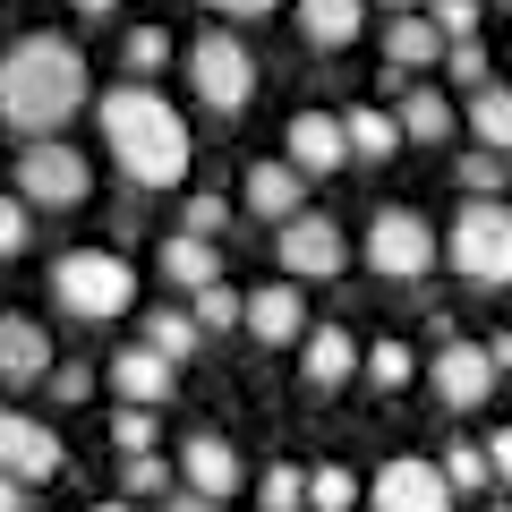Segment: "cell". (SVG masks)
Listing matches in <instances>:
<instances>
[{
    "instance_id": "cell-1",
    "label": "cell",
    "mask_w": 512,
    "mask_h": 512,
    "mask_svg": "<svg viewBox=\"0 0 512 512\" xmlns=\"http://www.w3.org/2000/svg\"><path fill=\"white\" fill-rule=\"evenodd\" d=\"M86 103V52L69 35H18L0 52V120L18 137H52Z\"/></svg>"
},
{
    "instance_id": "cell-2",
    "label": "cell",
    "mask_w": 512,
    "mask_h": 512,
    "mask_svg": "<svg viewBox=\"0 0 512 512\" xmlns=\"http://www.w3.org/2000/svg\"><path fill=\"white\" fill-rule=\"evenodd\" d=\"M103 146L137 188H180L188 180V120L154 86H111L103 94Z\"/></svg>"
},
{
    "instance_id": "cell-3",
    "label": "cell",
    "mask_w": 512,
    "mask_h": 512,
    "mask_svg": "<svg viewBox=\"0 0 512 512\" xmlns=\"http://www.w3.org/2000/svg\"><path fill=\"white\" fill-rule=\"evenodd\" d=\"M52 299L69 316H86V325H111V316L137 308V274H128L120 248H69L52 265Z\"/></svg>"
},
{
    "instance_id": "cell-4",
    "label": "cell",
    "mask_w": 512,
    "mask_h": 512,
    "mask_svg": "<svg viewBox=\"0 0 512 512\" xmlns=\"http://www.w3.org/2000/svg\"><path fill=\"white\" fill-rule=\"evenodd\" d=\"M453 265L478 291H504L512 282V205L504 197H470L453 214Z\"/></svg>"
},
{
    "instance_id": "cell-5",
    "label": "cell",
    "mask_w": 512,
    "mask_h": 512,
    "mask_svg": "<svg viewBox=\"0 0 512 512\" xmlns=\"http://www.w3.org/2000/svg\"><path fill=\"white\" fill-rule=\"evenodd\" d=\"M86 188H94V163L77 146H60V137H35V146L18 154V205L69 214V205H86Z\"/></svg>"
},
{
    "instance_id": "cell-6",
    "label": "cell",
    "mask_w": 512,
    "mask_h": 512,
    "mask_svg": "<svg viewBox=\"0 0 512 512\" xmlns=\"http://www.w3.org/2000/svg\"><path fill=\"white\" fill-rule=\"evenodd\" d=\"M367 265H376L384 282H419L427 265H436V231H427V214L384 205V214L367 222Z\"/></svg>"
},
{
    "instance_id": "cell-7",
    "label": "cell",
    "mask_w": 512,
    "mask_h": 512,
    "mask_svg": "<svg viewBox=\"0 0 512 512\" xmlns=\"http://www.w3.org/2000/svg\"><path fill=\"white\" fill-rule=\"evenodd\" d=\"M188 77H197V94L214 111H248L256 103V60H248L239 35H205L197 52H188Z\"/></svg>"
},
{
    "instance_id": "cell-8",
    "label": "cell",
    "mask_w": 512,
    "mask_h": 512,
    "mask_svg": "<svg viewBox=\"0 0 512 512\" xmlns=\"http://www.w3.org/2000/svg\"><path fill=\"white\" fill-rule=\"evenodd\" d=\"M60 436L43 419H26V410H0V478H18V487H43V478H60Z\"/></svg>"
},
{
    "instance_id": "cell-9",
    "label": "cell",
    "mask_w": 512,
    "mask_h": 512,
    "mask_svg": "<svg viewBox=\"0 0 512 512\" xmlns=\"http://www.w3.org/2000/svg\"><path fill=\"white\" fill-rule=\"evenodd\" d=\"M342 231H333L325 214H291L282 222V274H308V282H333L342 274Z\"/></svg>"
},
{
    "instance_id": "cell-10",
    "label": "cell",
    "mask_w": 512,
    "mask_h": 512,
    "mask_svg": "<svg viewBox=\"0 0 512 512\" xmlns=\"http://www.w3.org/2000/svg\"><path fill=\"white\" fill-rule=\"evenodd\" d=\"M376 512H453L436 461H384L376 470Z\"/></svg>"
},
{
    "instance_id": "cell-11",
    "label": "cell",
    "mask_w": 512,
    "mask_h": 512,
    "mask_svg": "<svg viewBox=\"0 0 512 512\" xmlns=\"http://www.w3.org/2000/svg\"><path fill=\"white\" fill-rule=\"evenodd\" d=\"M180 478H188L197 504H231V495H239V453L222 436H188L180 444Z\"/></svg>"
},
{
    "instance_id": "cell-12",
    "label": "cell",
    "mask_w": 512,
    "mask_h": 512,
    "mask_svg": "<svg viewBox=\"0 0 512 512\" xmlns=\"http://www.w3.org/2000/svg\"><path fill=\"white\" fill-rule=\"evenodd\" d=\"M436 393H444V410H478V402L495 393L487 350H478V342H444V350H436Z\"/></svg>"
},
{
    "instance_id": "cell-13",
    "label": "cell",
    "mask_w": 512,
    "mask_h": 512,
    "mask_svg": "<svg viewBox=\"0 0 512 512\" xmlns=\"http://www.w3.org/2000/svg\"><path fill=\"white\" fill-rule=\"evenodd\" d=\"M282 137H291V171H299V180H325V171L350 163V154H342V120H333V111H299Z\"/></svg>"
},
{
    "instance_id": "cell-14",
    "label": "cell",
    "mask_w": 512,
    "mask_h": 512,
    "mask_svg": "<svg viewBox=\"0 0 512 512\" xmlns=\"http://www.w3.org/2000/svg\"><path fill=\"white\" fill-rule=\"evenodd\" d=\"M239 325H248L256 342H299V333H308V308H299L291 282H265V291L239 299Z\"/></svg>"
},
{
    "instance_id": "cell-15",
    "label": "cell",
    "mask_w": 512,
    "mask_h": 512,
    "mask_svg": "<svg viewBox=\"0 0 512 512\" xmlns=\"http://www.w3.org/2000/svg\"><path fill=\"white\" fill-rule=\"evenodd\" d=\"M0 376H9V384L52 376V333H43L35 316H0Z\"/></svg>"
},
{
    "instance_id": "cell-16",
    "label": "cell",
    "mask_w": 512,
    "mask_h": 512,
    "mask_svg": "<svg viewBox=\"0 0 512 512\" xmlns=\"http://www.w3.org/2000/svg\"><path fill=\"white\" fill-rule=\"evenodd\" d=\"M171 376H180V367H171V359H154L146 342H128L120 359H111V384L128 393V410H154V402H171Z\"/></svg>"
},
{
    "instance_id": "cell-17",
    "label": "cell",
    "mask_w": 512,
    "mask_h": 512,
    "mask_svg": "<svg viewBox=\"0 0 512 512\" xmlns=\"http://www.w3.org/2000/svg\"><path fill=\"white\" fill-rule=\"evenodd\" d=\"M299 367H308V384H316V393H333V384H350V376H359V342H350L342 325H316L308 342H299Z\"/></svg>"
},
{
    "instance_id": "cell-18",
    "label": "cell",
    "mask_w": 512,
    "mask_h": 512,
    "mask_svg": "<svg viewBox=\"0 0 512 512\" xmlns=\"http://www.w3.org/2000/svg\"><path fill=\"white\" fill-rule=\"evenodd\" d=\"M299 205H308V180H299L291 163H256V171H248V214H265V222H291Z\"/></svg>"
},
{
    "instance_id": "cell-19",
    "label": "cell",
    "mask_w": 512,
    "mask_h": 512,
    "mask_svg": "<svg viewBox=\"0 0 512 512\" xmlns=\"http://www.w3.org/2000/svg\"><path fill=\"white\" fill-rule=\"evenodd\" d=\"M359 26H367V0H299V35H308L316 52H342Z\"/></svg>"
},
{
    "instance_id": "cell-20",
    "label": "cell",
    "mask_w": 512,
    "mask_h": 512,
    "mask_svg": "<svg viewBox=\"0 0 512 512\" xmlns=\"http://www.w3.org/2000/svg\"><path fill=\"white\" fill-rule=\"evenodd\" d=\"M342 154H367V163H393V154H402V128H393V111H376V103L342 111Z\"/></svg>"
},
{
    "instance_id": "cell-21",
    "label": "cell",
    "mask_w": 512,
    "mask_h": 512,
    "mask_svg": "<svg viewBox=\"0 0 512 512\" xmlns=\"http://www.w3.org/2000/svg\"><path fill=\"white\" fill-rule=\"evenodd\" d=\"M393 128H402V146H410V137H427V146H444V137H461V111L444 103L436 86H419V94H410L402 111H393Z\"/></svg>"
},
{
    "instance_id": "cell-22",
    "label": "cell",
    "mask_w": 512,
    "mask_h": 512,
    "mask_svg": "<svg viewBox=\"0 0 512 512\" xmlns=\"http://www.w3.org/2000/svg\"><path fill=\"white\" fill-rule=\"evenodd\" d=\"M163 274H171V291H214V274H222V256L205 248V239L171 231V239H163Z\"/></svg>"
},
{
    "instance_id": "cell-23",
    "label": "cell",
    "mask_w": 512,
    "mask_h": 512,
    "mask_svg": "<svg viewBox=\"0 0 512 512\" xmlns=\"http://www.w3.org/2000/svg\"><path fill=\"white\" fill-rule=\"evenodd\" d=\"M384 60H393V69H436V60H444V35L419 18V9H410V18L384 26Z\"/></svg>"
},
{
    "instance_id": "cell-24",
    "label": "cell",
    "mask_w": 512,
    "mask_h": 512,
    "mask_svg": "<svg viewBox=\"0 0 512 512\" xmlns=\"http://www.w3.org/2000/svg\"><path fill=\"white\" fill-rule=\"evenodd\" d=\"M470 137H478V154H495V163L512 154V86H478V103H470Z\"/></svg>"
},
{
    "instance_id": "cell-25",
    "label": "cell",
    "mask_w": 512,
    "mask_h": 512,
    "mask_svg": "<svg viewBox=\"0 0 512 512\" xmlns=\"http://www.w3.org/2000/svg\"><path fill=\"white\" fill-rule=\"evenodd\" d=\"M137 342H146L154 359H171V367H180L188 350H197V325H188L180 308H154V316H146V333H137Z\"/></svg>"
},
{
    "instance_id": "cell-26",
    "label": "cell",
    "mask_w": 512,
    "mask_h": 512,
    "mask_svg": "<svg viewBox=\"0 0 512 512\" xmlns=\"http://www.w3.org/2000/svg\"><path fill=\"white\" fill-rule=\"evenodd\" d=\"M256 504H265V512H308V470L274 461V470L256 478Z\"/></svg>"
},
{
    "instance_id": "cell-27",
    "label": "cell",
    "mask_w": 512,
    "mask_h": 512,
    "mask_svg": "<svg viewBox=\"0 0 512 512\" xmlns=\"http://www.w3.org/2000/svg\"><path fill=\"white\" fill-rule=\"evenodd\" d=\"M436 478H444V495H478V487H495V478H487V453H478V444H453V453L436 461Z\"/></svg>"
},
{
    "instance_id": "cell-28",
    "label": "cell",
    "mask_w": 512,
    "mask_h": 512,
    "mask_svg": "<svg viewBox=\"0 0 512 512\" xmlns=\"http://www.w3.org/2000/svg\"><path fill=\"white\" fill-rule=\"evenodd\" d=\"M308 504L316 512H350L359 504V478H350L342 461H325V470H308Z\"/></svg>"
},
{
    "instance_id": "cell-29",
    "label": "cell",
    "mask_w": 512,
    "mask_h": 512,
    "mask_svg": "<svg viewBox=\"0 0 512 512\" xmlns=\"http://www.w3.org/2000/svg\"><path fill=\"white\" fill-rule=\"evenodd\" d=\"M180 231H188V239H205V248H214V239L231 231V205H222V197H205V188H197V197L180 205Z\"/></svg>"
},
{
    "instance_id": "cell-30",
    "label": "cell",
    "mask_w": 512,
    "mask_h": 512,
    "mask_svg": "<svg viewBox=\"0 0 512 512\" xmlns=\"http://www.w3.org/2000/svg\"><path fill=\"white\" fill-rule=\"evenodd\" d=\"M444 77H453V86H495V77H487V52H478V35H461V43H444Z\"/></svg>"
},
{
    "instance_id": "cell-31",
    "label": "cell",
    "mask_w": 512,
    "mask_h": 512,
    "mask_svg": "<svg viewBox=\"0 0 512 512\" xmlns=\"http://www.w3.org/2000/svg\"><path fill=\"white\" fill-rule=\"evenodd\" d=\"M188 325H197V333H231L239 325V291H222V282L197 291V316H188Z\"/></svg>"
},
{
    "instance_id": "cell-32",
    "label": "cell",
    "mask_w": 512,
    "mask_h": 512,
    "mask_svg": "<svg viewBox=\"0 0 512 512\" xmlns=\"http://www.w3.org/2000/svg\"><path fill=\"white\" fill-rule=\"evenodd\" d=\"M478 9H487V0H427V26H436L444 43H461L478 26Z\"/></svg>"
},
{
    "instance_id": "cell-33",
    "label": "cell",
    "mask_w": 512,
    "mask_h": 512,
    "mask_svg": "<svg viewBox=\"0 0 512 512\" xmlns=\"http://www.w3.org/2000/svg\"><path fill=\"white\" fill-rule=\"evenodd\" d=\"M359 367L384 384V393H393V384H410V350H402V342H376V350H359Z\"/></svg>"
},
{
    "instance_id": "cell-34",
    "label": "cell",
    "mask_w": 512,
    "mask_h": 512,
    "mask_svg": "<svg viewBox=\"0 0 512 512\" xmlns=\"http://www.w3.org/2000/svg\"><path fill=\"white\" fill-rule=\"evenodd\" d=\"M163 60H171V35H163V26H137V35H128V69H137V77H154Z\"/></svg>"
},
{
    "instance_id": "cell-35",
    "label": "cell",
    "mask_w": 512,
    "mask_h": 512,
    "mask_svg": "<svg viewBox=\"0 0 512 512\" xmlns=\"http://www.w3.org/2000/svg\"><path fill=\"white\" fill-rule=\"evenodd\" d=\"M111 444H120L128 461H137V453H154V410H120V419H111Z\"/></svg>"
},
{
    "instance_id": "cell-36",
    "label": "cell",
    "mask_w": 512,
    "mask_h": 512,
    "mask_svg": "<svg viewBox=\"0 0 512 512\" xmlns=\"http://www.w3.org/2000/svg\"><path fill=\"white\" fill-rule=\"evenodd\" d=\"M128 495H171V461L137 453V461H128Z\"/></svg>"
},
{
    "instance_id": "cell-37",
    "label": "cell",
    "mask_w": 512,
    "mask_h": 512,
    "mask_svg": "<svg viewBox=\"0 0 512 512\" xmlns=\"http://www.w3.org/2000/svg\"><path fill=\"white\" fill-rule=\"evenodd\" d=\"M18 248H26V205L0 197V256H18Z\"/></svg>"
},
{
    "instance_id": "cell-38",
    "label": "cell",
    "mask_w": 512,
    "mask_h": 512,
    "mask_svg": "<svg viewBox=\"0 0 512 512\" xmlns=\"http://www.w3.org/2000/svg\"><path fill=\"white\" fill-rule=\"evenodd\" d=\"M461 180H470L478 197H495V180H504V163H495V154H470V163H461Z\"/></svg>"
},
{
    "instance_id": "cell-39",
    "label": "cell",
    "mask_w": 512,
    "mask_h": 512,
    "mask_svg": "<svg viewBox=\"0 0 512 512\" xmlns=\"http://www.w3.org/2000/svg\"><path fill=\"white\" fill-rule=\"evenodd\" d=\"M478 453H487V478H512V427H495Z\"/></svg>"
},
{
    "instance_id": "cell-40",
    "label": "cell",
    "mask_w": 512,
    "mask_h": 512,
    "mask_svg": "<svg viewBox=\"0 0 512 512\" xmlns=\"http://www.w3.org/2000/svg\"><path fill=\"white\" fill-rule=\"evenodd\" d=\"M52 393H60V402H86L94 376H86V367H52Z\"/></svg>"
},
{
    "instance_id": "cell-41",
    "label": "cell",
    "mask_w": 512,
    "mask_h": 512,
    "mask_svg": "<svg viewBox=\"0 0 512 512\" xmlns=\"http://www.w3.org/2000/svg\"><path fill=\"white\" fill-rule=\"evenodd\" d=\"M205 9H222V18H265L274 0H205Z\"/></svg>"
},
{
    "instance_id": "cell-42",
    "label": "cell",
    "mask_w": 512,
    "mask_h": 512,
    "mask_svg": "<svg viewBox=\"0 0 512 512\" xmlns=\"http://www.w3.org/2000/svg\"><path fill=\"white\" fill-rule=\"evenodd\" d=\"M163 512H222V504H197V495L180 487V495H163Z\"/></svg>"
},
{
    "instance_id": "cell-43",
    "label": "cell",
    "mask_w": 512,
    "mask_h": 512,
    "mask_svg": "<svg viewBox=\"0 0 512 512\" xmlns=\"http://www.w3.org/2000/svg\"><path fill=\"white\" fill-rule=\"evenodd\" d=\"M0 512H26V487H18V478H0Z\"/></svg>"
},
{
    "instance_id": "cell-44",
    "label": "cell",
    "mask_w": 512,
    "mask_h": 512,
    "mask_svg": "<svg viewBox=\"0 0 512 512\" xmlns=\"http://www.w3.org/2000/svg\"><path fill=\"white\" fill-rule=\"evenodd\" d=\"M77 9H86V18H111V9H120V0H77Z\"/></svg>"
},
{
    "instance_id": "cell-45",
    "label": "cell",
    "mask_w": 512,
    "mask_h": 512,
    "mask_svg": "<svg viewBox=\"0 0 512 512\" xmlns=\"http://www.w3.org/2000/svg\"><path fill=\"white\" fill-rule=\"evenodd\" d=\"M384 9H402V18H410V0H384Z\"/></svg>"
},
{
    "instance_id": "cell-46",
    "label": "cell",
    "mask_w": 512,
    "mask_h": 512,
    "mask_svg": "<svg viewBox=\"0 0 512 512\" xmlns=\"http://www.w3.org/2000/svg\"><path fill=\"white\" fill-rule=\"evenodd\" d=\"M94 512H128V504H94Z\"/></svg>"
},
{
    "instance_id": "cell-47",
    "label": "cell",
    "mask_w": 512,
    "mask_h": 512,
    "mask_svg": "<svg viewBox=\"0 0 512 512\" xmlns=\"http://www.w3.org/2000/svg\"><path fill=\"white\" fill-rule=\"evenodd\" d=\"M504 9H512V0H504Z\"/></svg>"
},
{
    "instance_id": "cell-48",
    "label": "cell",
    "mask_w": 512,
    "mask_h": 512,
    "mask_svg": "<svg viewBox=\"0 0 512 512\" xmlns=\"http://www.w3.org/2000/svg\"><path fill=\"white\" fill-rule=\"evenodd\" d=\"M495 512H504V504H495Z\"/></svg>"
}]
</instances>
